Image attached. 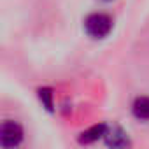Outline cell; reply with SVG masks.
I'll list each match as a JSON object with an SVG mask.
<instances>
[{
    "mask_svg": "<svg viewBox=\"0 0 149 149\" xmlns=\"http://www.w3.org/2000/svg\"><path fill=\"white\" fill-rule=\"evenodd\" d=\"M114 26V21L105 13H91L84 18V32L91 39H105Z\"/></svg>",
    "mask_w": 149,
    "mask_h": 149,
    "instance_id": "6da1fadb",
    "label": "cell"
},
{
    "mask_svg": "<svg viewBox=\"0 0 149 149\" xmlns=\"http://www.w3.org/2000/svg\"><path fill=\"white\" fill-rule=\"evenodd\" d=\"M23 140V126L16 121H4L0 128V144L4 149H14Z\"/></svg>",
    "mask_w": 149,
    "mask_h": 149,
    "instance_id": "7a4b0ae2",
    "label": "cell"
},
{
    "mask_svg": "<svg viewBox=\"0 0 149 149\" xmlns=\"http://www.w3.org/2000/svg\"><path fill=\"white\" fill-rule=\"evenodd\" d=\"M104 142L109 149H128L130 147V137L128 133L121 128V126H109L107 125V130H105V135H104Z\"/></svg>",
    "mask_w": 149,
    "mask_h": 149,
    "instance_id": "3957f363",
    "label": "cell"
},
{
    "mask_svg": "<svg viewBox=\"0 0 149 149\" xmlns=\"http://www.w3.org/2000/svg\"><path fill=\"white\" fill-rule=\"evenodd\" d=\"M105 130H107V125L105 123H100V125H95L88 130H84L79 137V142L83 144H91V142H97L98 139H104L105 135Z\"/></svg>",
    "mask_w": 149,
    "mask_h": 149,
    "instance_id": "277c9868",
    "label": "cell"
},
{
    "mask_svg": "<svg viewBox=\"0 0 149 149\" xmlns=\"http://www.w3.org/2000/svg\"><path fill=\"white\" fill-rule=\"evenodd\" d=\"M133 116L140 121H149V97H139L135 98L132 105Z\"/></svg>",
    "mask_w": 149,
    "mask_h": 149,
    "instance_id": "5b68a950",
    "label": "cell"
},
{
    "mask_svg": "<svg viewBox=\"0 0 149 149\" xmlns=\"http://www.w3.org/2000/svg\"><path fill=\"white\" fill-rule=\"evenodd\" d=\"M39 98L44 104V107L47 111H53V91L51 88H40L39 90Z\"/></svg>",
    "mask_w": 149,
    "mask_h": 149,
    "instance_id": "8992f818",
    "label": "cell"
},
{
    "mask_svg": "<svg viewBox=\"0 0 149 149\" xmlns=\"http://www.w3.org/2000/svg\"><path fill=\"white\" fill-rule=\"evenodd\" d=\"M98 2H104V4H109V2H114V0H98Z\"/></svg>",
    "mask_w": 149,
    "mask_h": 149,
    "instance_id": "52a82bcc",
    "label": "cell"
}]
</instances>
